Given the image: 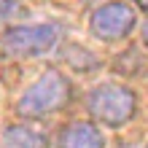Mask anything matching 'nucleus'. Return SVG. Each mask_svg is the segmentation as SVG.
I'll return each mask as SVG.
<instances>
[{
	"label": "nucleus",
	"mask_w": 148,
	"mask_h": 148,
	"mask_svg": "<svg viewBox=\"0 0 148 148\" xmlns=\"http://www.w3.org/2000/svg\"><path fill=\"white\" fill-rule=\"evenodd\" d=\"M73 97L70 81L59 70H46L16 102V113L22 119H40L49 113L62 110Z\"/></svg>",
	"instance_id": "1"
},
{
	"label": "nucleus",
	"mask_w": 148,
	"mask_h": 148,
	"mask_svg": "<svg viewBox=\"0 0 148 148\" xmlns=\"http://www.w3.org/2000/svg\"><path fill=\"white\" fill-rule=\"evenodd\" d=\"M86 108H89L92 119L105 127H124L137 110L135 92L121 84H100L94 86L86 97Z\"/></svg>",
	"instance_id": "2"
},
{
	"label": "nucleus",
	"mask_w": 148,
	"mask_h": 148,
	"mask_svg": "<svg viewBox=\"0 0 148 148\" xmlns=\"http://www.w3.org/2000/svg\"><path fill=\"white\" fill-rule=\"evenodd\" d=\"M59 40V27L57 24H19L8 27L0 38V49L5 57L14 59H27L49 51Z\"/></svg>",
	"instance_id": "3"
},
{
	"label": "nucleus",
	"mask_w": 148,
	"mask_h": 148,
	"mask_svg": "<svg viewBox=\"0 0 148 148\" xmlns=\"http://www.w3.org/2000/svg\"><path fill=\"white\" fill-rule=\"evenodd\" d=\"M135 24H137V14H135V8L124 3V0H113V3H105V5H100L97 11L92 14V19H89V30H92V35L97 38V40H121V38H127L129 32L135 30Z\"/></svg>",
	"instance_id": "4"
},
{
	"label": "nucleus",
	"mask_w": 148,
	"mask_h": 148,
	"mask_svg": "<svg viewBox=\"0 0 148 148\" xmlns=\"http://www.w3.org/2000/svg\"><path fill=\"white\" fill-rule=\"evenodd\" d=\"M57 148H105V137L92 121H73L57 135Z\"/></svg>",
	"instance_id": "5"
},
{
	"label": "nucleus",
	"mask_w": 148,
	"mask_h": 148,
	"mask_svg": "<svg viewBox=\"0 0 148 148\" xmlns=\"http://www.w3.org/2000/svg\"><path fill=\"white\" fill-rule=\"evenodd\" d=\"M0 148H49V143L38 129H30L24 124H14L5 129Z\"/></svg>",
	"instance_id": "6"
},
{
	"label": "nucleus",
	"mask_w": 148,
	"mask_h": 148,
	"mask_svg": "<svg viewBox=\"0 0 148 148\" xmlns=\"http://www.w3.org/2000/svg\"><path fill=\"white\" fill-rule=\"evenodd\" d=\"M65 59L75 67V70H89V67L97 65V59H94L86 49H81V46H70V49L65 51Z\"/></svg>",
	"instance_id": "7"
},
{
	"label": "nucleus",
	"mask_w": 148,
	"mask_h": 148,
	"mask_svg": "<svg viewBox=\"0 0 148 148\" xmlns=\"http://www.w3.org/2000/svg\"><path fill=\"white\" fill-rule=\"evenodd\" d=\"M19 11H22V5L16 0H0V22H8L14 16H19Z\"/></svg>",
	"instance_id": "8"
},
{
	"label": "nucleus",
	"mask_w": 148,
	"mask_h": 148,
	"mask_svg": "<svg viewBox=\"0 0 148 148\" xmlns=\"http://www.w3.org/2000/svg\"><path fill=\"white\" fill-rule=\"evenodd\" d=\"M143 43L148 46V19H145V24H143Z\"/></svg>",
	"instance_id": "9"
},
{
	"label": "nucleus",
	"mask_w": 148,
	"mask_h": 148,
	"mask_svg": "<svg viewBox=\"0 0 148 148\" xmlns=\"http://www.w3.org/2000/svg\"><path fill=\"white\" fill-rule=\"evenodd\" d=\"M135 3L140 5V8H148V0H135Z\"/></svg>",
	"instance_id": "10"
},
{
	"label": "nucleus",
	"mask_w": 148,
	"mask_h": 148,
	"mask_svg": "<svg viewBox=\"0 0 148 148\" xmlns=\"http://www.w3.org/2000/svg\"><path fill=\"white\" fill-rule=\"evenodd\" d=\"M145 148H148V145H145Z\"/></svg>",
	"instance_id": "11"
}]
</instances>
